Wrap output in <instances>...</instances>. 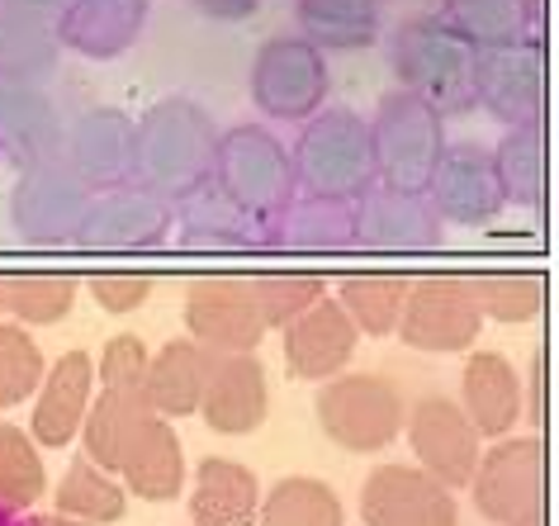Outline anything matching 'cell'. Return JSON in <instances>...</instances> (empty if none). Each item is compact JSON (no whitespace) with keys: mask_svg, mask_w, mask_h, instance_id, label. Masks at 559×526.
<instances>
[{"mask_svg":"<svg viewBox=\"0 0 559 526\" xmlns=\"http://www.w3.org/2000/svg\"><path fill=\"white\" fill-rule=\"evenodd\" d=\"M389 67L399 91L417 95L441 119L474 109V52L437 15H413L389 34Z\"/></svg>","mask_w":559,"mask_h":526,"instance_id":"7a4b0ae2","label":"cell"},{"mask_svg":"<svg viewBox=\"0 0 559 526\" xmlns=\"http://www.w3.org/2000/svg\"><path fill=\"white\" fill-rule=\"evenodd\" d=\"M119 475H123V493L143 498V503H171L186 489V446H180L176 427L166 418H152L133 446L123 451Z\"/></svg>","mask_w":559,"mask_h":526,"instance_id":"f1b7e54d","label":"cell"},{"mask_svg":"<svg viewBox=\"0 0 559 526\" xmlns=\"http://www.w3.org/2000/svg\"><path fill=\"white\" fill-rule=\"evenodd\" d=\"M209 181H214V190L223 200H233L237 210L251 214L257 224L275 218L299 195L295 166H289V147L280 143L271 129H261V123H237V129L218 133Z\"/></svg>","mask_w":559,"mask_h":526,"instance_id":"277c9868","label":"cell"},{"mask_svg":"<svg viewBox=\"0 0 559 526\" xmlns=\"http://www.w3.org/2000/svg\"><path fill=\"white\" fill-rule=\"evenodd\" d=\"M62 133L67 123L44 81H0V162L15 171L58 162Z\"/></svg>","mask_w":559,"mask_h":526,"instance_id":"ffe728a7","label":"cell"},{"mask_svg":"<svg viewBox=\"0 0 559 526\" xmlns=\"http://www.w3.org/2000/svg\"><path fill=\"white\" fill-rule=\"evenodd\" d=\"M261 503V483L247 465L228 455H204L190 483V522L194 526H251Z\"/></svg>","mask_w":559,"mask_h":526,"instance_id":"f546056e","label":"cell"},{"mask_svg":"<svg viewBox=\"0 0 559 526\" xmlns=\"http://www.w3.org/2000/svg\"><path fill=\"white\" fill-rule=\"evenodd\" d=\"M469 295L493 323H531L545 309V280L536 271H484L469 275Z\"/></svg>","mask_w":559,"mask_h":526,"instance_id":"f35d334b","label":"cell"},{"mask_svg":"<svg viewBox=\"0 0 559 526\" xmlns=\"http://www.w3.org/2000/svg\"><path fill=\"white\" fill-rule=\"evenodd\" d=\"M257 526H346L342 498L332 483L289 475L257 503Z\"/></svg>","mask_w":559,"mask_h":526,"instance_id":"d590c367","label":"cell"},{"mask_svg":"<svg viewBox=\"0 0 559 526\" xmlns=\"http://www.w3.org/2000/svg\"><path fill=\"white\" fill-rule=\"evenodd\" d=\"M493 162V181L502 204H516V210H540L545 200V143H540V123H522V129H508L502 143L488 152Z\"/></svg>","mask_w":559,"mask_h":526,"instance_id":"e575fe53","label":"cell"},{"mask_svg":"<svg viewBox=\"0 0 559 526\" xmlns=\"http://www.w3.org/2000/svg\"><path fill=\"white\" fill-rule=\"evenodd\" d=\"M0 526H29V522H20V512H5V507H0Z\"/></svg>","mask_w":559,"mask_h":526,"instance_id":"681fc988","label":"cell"},{"mask_svg":"<svg viewBox=\"0 0 559 526\" xmlns=\"http://www.w3.org/2000/svg\"><path fill=\"white\" fill-rule=\"evenodd\" d=\"M204 20H218V24H242L261 10V0H190Z\"/></svg>","mask_w":559,"mask_h":526,"instance_id":"bcb514c9","label":"cell"},{"mask_svg":"<svg viewBox=\"0 0 559 526\" xmlns=\"http://www.w3.org/2000/svg\"><path fill=\"white\" fill-rule=\"evenodd\" d=\"M44 493H48V469H44V455H38L34 437L0 422V507L29 512Z\"/></svg>","mask_w":559,"mask_h":526,"instance_id":"ab89813d","label":"cell"},{"mask_svg":"<svg viewBox=\"0 0 559 526\" xmlns=\"http://www.w3.org/2000/svg\"><path fill=\"white\" fill-rule=\"evenodd\" d=\"M356 247V200L295 195L275 218L261 224V252L271 256H337Z\"/></svg>","mask_w":559,"mask_h":526,"instance_id":"d6986e66","label":"cell"},{"mask_svg":"<svg viewBox=\"0 0 559 526\" xmlns=\"http://www.w3.org/2000/svg\"><path fill=\"white\" fill-rule=\"evenodd\" d=\"M403 432H408V446L417 455V469H427L445 489H465L474 465H479V432L469 427V418L460 413L455 398L445 394H427L408 418H403Z\"/></svg>","mask_w":559,"mask_h":526,"instance_id":"5bb4252c","label":"cell"},{"mask_svg":"<svg viewBox=\"0 0 559 526\" xmlns=\"http://www.w3.org/2000/svg\"><path fill=\"white\" fill-rule=\"evenodd\" d=\"M62 166L91 190H115L133 181V119L123 109H86L62 133Z\"/></svg>","mask_w":559,"mask_h":526,"instance_id":"e0dca14e","label":"cell"},{"mask_svg":"<svg viewBox=\"0 0 559 526\" xmlns=\"http://www.w3.org/2000/svg\"><path fill=\"white\" fill-rule=\"evenodd\" d=\"M204 375H209V351L200 342H166L162 351L147 356V370H143V398L152 404L157 418H190L200 408V390H204Z\"/></svg>","mask_w":559,"mask_h":526,"instance_id":"d6a6232c","label":"cell"},{"mask_svg":"<svg viewBox=\"0 0 559 526\" xmlns=\"http://www.w3.org/2000/svg\"><path fill=\"white\" fill-rule=\"evenodd\" d=\"M399 342L427 356H465L484 332V313L469 295V275H423L408 289Z\"/></svg>","mask_w":559,"mask_h":526,"instance_id":"ba28073f","label":"cell"},{"mask_svg":"<svg viewBox=\"0 0 559 526\" xmlns=\"http://www.w3.org/2000/svg\"><path fill=\"white\" fill-rule=\"evenodd\" d=\"M44 5H62V0H44Z\"/></svg>","mask_w":559,"mask_h":526,"instance_id":"816d5d0a","label":"cell"},{"mask_svg":"<svg viewBox=\"0 0 559 526\" xmlns=\"http://www.w3.org/2000/svg\"><path fill=\"white\" fill-rule=\"evenodd\" d=\"M366 526H460L455 493L417 465H380L360 489Z\"/></svg>","mask_w":559,"mask_h":526,"instance_id":"9a60e30c","label":"cell"},{"mask_svg":"<svg viewBox=\"0 0 559 526\" xmlns=\"http://www.w3.org/2000/svg\"><path fill=\"white\" fill-rule=\"evenodd\" d=\"M427 200L441 214V224H455V228H484L508 210L498 195L488 147L479 143H445L437 171H431Z\"/></svg>","mask_w":559,"mask_h":526,"instance_id":"ac0fdd59","label":"cell"},{"mask_svg":"<svg viewBox=\"0 0 559 526\" xmlns=\"http://www.w3.org/2000/svg\"><path fill=\"white\" fill-rule=\"evenodd\" d=\"M247 91L261 115L304 123L328 100V58L313 44H304L299 34H289V38L275 34V38H265L257 48V58H251Z\"/></svg>","mask_w":559,"mask_h":526,"instance_id":"52a82bcc","label":"cell"},{"mask_svg":"<svg viewBox=\"0 0 559 526\" xmlns=\"http://www.w3.org/2000/svg\"><path fill=\"white\" fill-rule=\"evenodd\" d=\"M540 375H545V356L536 351L531 356V370H526V380H522V418L531 427H540L545 422V398H540Z\"/></svg>","mask_w":559,"mask_h":526,"instance_id":"f6af8a7d","label":"cell"},{"mask_svg":"<svg viewBox=\"0 0 559 526\" xmlns=\"http://www.w3.org/2000/svg\"><path fill=\"white\" fill-rule=\"evenodd\" d=\"M474 105L502 129H522L540 123L545 115V67L540 44H516V48H488L474 52Z\"/></svg>","mask_w":559,"mask_h":526,"instance_id":"4fadbf2b","label":"cell"},{"mask_svg":"<svg viewBox=\"0 0 559 526\" xmlns=\"http://www.w3.org/2000/svg\"><path fill=\"white\" fill-rule=\"evenodd\" d=\"M91 299L100 303L105 313H133L143 309V303L152 299V289H157V280H152L147 271H95L91 280Z\"/></svg>","mask_w":559,"mask_h":526,"instance_id":"7bdbcfd3","label":"cell"},{"mask_svg":"<svg viewBox=\"0 0 559 526\" xmlns=\"http://www.w3.org/2000/svg\"><path fill=\"white\" fill-rule=\"evenodd\" d=\"M251 289H257V309H261L265 332L295 323L304 309L328 299V280L318 271H265V275H251Z\"/></svg>","mask_w":559,"mask_h":526,"instance_id":"60d3db41","label":"cell"},{"mask_svg":"<svg viewBox=\"0 0 559 526\" xmlns=\"http://www.w3.org/2000/svg\"><path fill=\"white\" fill-rule=\"evenodd\" d=\"M299 38L318 52H356L380 44L384 0H299L295 5Z\"/></svg>","mask_w":559,"mask_h":526,"instance_id":"1f68e13d","label":"cell"},{"mask_svg":"<svg viewBox=\"0 0 559 526\" xmlns=\"http://www.w3.org/2000/svg\"><path fill=\"white\" fill-rule=\"evenodd\" d=\"M299 195L360 200L374 186V147L370 123L356 109H318L304 119V133L289 147Z\"/></svg>","mask_w":559,"mask_h":526,"instance_id":"3957f363","label":"cell"},{"mask_svg":"<svg viewBox=\"0 0 559 526\" xmlns=\"http://www.w3.org/2000/svg\"><path fill=\"white\" fill-rule=\"evenodd\" d=\"M218 123L190 95H166L147 105L133 123V186L162 195L166 204L186 200L214 171Z\"/></svg>","mask_w":559,"mask_h":526,"instance_id":"6da1fadb","label":"cell"},{"mask_svg":"<svg viewBox=\"0 0 559 526\" xmlns=\"http://www.w3.org/2000/svg\"><path fill=\"white\" fill-rule=\"evenodd\" d=\"M313 413L332 446L352 455H374L399 441L408 404H403L399 384L384 375H332L318 390Z\"/></svg>","mask_w":559,"mask_h":526,"instance_id":"8992f818","label":"cell"},{"mask_svg":"<svg viewBox=\"0 0 559 526\" xmlns=\"http://www.w3.org/2000/svg\"><path fill=\"white\" fill-rule=\"evenodd\" d=\"M465 489L474 493V512L493 526H508L526 507L545 503L540 437H498L493 451H479V465H474Z\"/></svg>","mask_w":559,"mask_h":526,"instance_id":"30bf717a","label":"cell"},{"mask_svg":"<svg viewBox=\"0 0 559 526\" xmlns=\"http://www.w3.org/2000/svg\"><path fill=\"white\" fill-rule=\"evenodd\" d=\"M171 204L129 181L91 195L76 242L91 252H162L171 242Z\"/></svg>","mask_w":559,"mask_h":526,"instance_id":"8fae6325","label":"cell"},{"mask_svg":"<svg viewBox=\"0 0 559 526\" xmlns=\"http://www.w3.org/2000/svg\"><path fill=\"white\" fill-rule=\"evenodd\" d=\"M186 327L209 356L257 351L265 337L251 275H204L186 289Z\"/></svg>","mask_w":559,"mask_h":526,"instance_id":"7c38bea8","label":"cell"},{"mask_svg":"<svg viewBox=\"0 0 559 526\" xmlns=\"http://www.w3.org/2000/svg\"><path fill=\"white\" fill-rule=\"evenodd\" d=\"M76 275L67 271H15L5 275V313L20 327H52L76 309Z\"/></svg>","mask_w":559,"mask_h":526,"instance_id":"8d00e7d4","label":"cell"},{"mask_svg":"<svg viewBox=\"0 0 559 526\" xmlns=\"http://www.w3.org/2000/svg\"><path fill=\"white\" fill-rule=\"evenodd\" d=\"M285 332V366L295 380L323 384L332 375H342L346 361L356 356L360 332L352 327V318L342 313L337 299H318L313 309H304L295 323L280 327Z\"/></svg>","mask_w":559,"mask_h":526,"instance_id":"cb8c5ba5","label":"cell"},{"mask_svg":"<svg viewBox=\"0 0 559 526\" xmlns=\"http://www.w3.org/2000/svg\"><path fill=\"white\" fill-rule=\"evenodd\" d=\"M271 390H265V366L257 351H233V356H209V375L200 390V418L218 437H251L265 422Z\"/></svg>","mask_w":559,"mask_h":526,"instance_id":"44dd1931","label":"cell"},{"mask_svg":"<svg viewBox=\"0 0 559 526\" xmlns=\"http://www.w3.org/2000/svg\"><path fill=\"white\" fill-rule=\"evenodd\" d=\"M86 204H91V190L67 171L62 157L29 166V171H20L15 190H10V228L29 247H67L76 242Z\"/></svg>","mask_w":559,"mask_h":526,"instance_id":"9c48e42d","label":"cell"},{"mask_svg":"<svg viewBox=\"0 0 559 526\" xmlns=\"http://www.w3.org/2000/svg\"><path fill=\"white\" fill-rule=\"evenodd\" d=\"M44 351L29 337V327L20 323H0V413L34 398L38 380H44Z\"/></svg>","mask_w":559,"mask_h":526,"instance_id":"b9f144b4","label":"cell"},{"mask_svg":"<svg viewBox=\"0 0 559 526\" xmlns=\"http://www.w3.org/2000/svg\"><path fill=\"white\" fill-rule=\"evenodd\" d=\"M176 218V238L186 252L200 256H247L261 252V224L251 214H242L233 200H223L214 181H204L200 190H190L186 200L171 204Z\"/></svg>","mask_w":559,"mask_h":526,"instance_id":"7402d4cb","label":"cell"},{"mask_svg":"<svg viewBox=\"0 0 559 526\" xmlns=\"http://www.w3.org/2000/svg\"><path fill=\"white\" fill-rule=\"evenodd\" d=\"M147 346L143 337H133V332H119V337H109L105 342V351H100V384L105 390H138L143 384V370H147Z\"/></svg>","mask_w":559,"mask_h":526,"instance_id":"ee69618b","label":"cell"},{"mask_svg":"<svg viewBox=\"0 0 559 526\" xmlns=\"http://www.w3.org/2000/svg\"><path fill=\"white\" fill-rule=\"evenodd\" d=\"M408 289H413V275L360 271L337 285V303H342V313L352 318L356 332H366V337H394L403 303H408Z\"/></svg>","mask_w":559,"mask_h":526,"instance_id":"836d02e7","label":"cell"},{"mask_svg":"<svg viewBox=\"0 0 559 526\" xmlns=\"http://www.w3.org/2000/svg\"><path fill=\"white\" fill-rule=\"evenodd\" d=\"M52 498H58L62 517H76L86 526H109V522H119L123 512H129V493H123V483H115L109 479V469L91 465V461H76L72 469H67Z\"/></svg>","mask_w":559,"mask_h":526,"instance_id":"74e56055","label":"cell"},{"mask_svg":"<svg viewBox=\"0 0 559 526\" xmlns=\"http://www.w3.org/2000/svg\"><path fill=\"white\" fill-rule=\"evenodd\" d=\"M445 224L431 210L427 190H394L374 181L356 200V247L370 252H431L441 247Z\"/></svg>","mask_w":559,"mask_h":526,"instance_id":"2e32d148","label":"cell"},{"mask_svg":"<svg viewBox=\"0 0 559 526\" xmlns=\"http://www.w3.org/2000/svg\"><path fill=\"white\" fill-rule=\"evenodd\" d=\"M91 398H95V361L86 351L58 356V366L44 370V380L34 390V418H29L34 446L62 451L67 441H76Z\"/></svg>","mask_w":559,"mask_h":526,"instance_id":"d4e9b609","label":"cell"},{"mask_svg":"<svg viewBox=\"0 0 559 526\" xmlns=\"http://www.w3.org/2000/svg\"><path fill=\"white\" fill-rule=\"evenodd\" d=\"M508 526H545V503H536V507H526L516 522H508Z\"/></svg>","mask_w":559,"mask_h":526,"instance_id":"7dc6e473","label":"cell"},{"mask_svg":"<svg viewBox=\"0 0 559 526\" xmlns=\"http://www.w3.org/2000/svg\"><path fill=\"white\" fill-rule=\"evenodd\" d=\"M58 5L0 0V81H44L58 72Z\"/></svg>","mask_w":559,"mask_h":526,"instance_id":"484cf974","label":"cell"},{"mask_svg":"<svg viewBox=\"0 0 559 526\" xmlns=\"http://www.w3.org/2000/svg\"><path fill=\"white\" fill-rule=\"evenodd\" d=\"M366 123L374 147V181L394 190H427L445 152V119L437 109H427L408 91H389Z\"/></svg>","mask_w":559,"mask_h":526,"instance_id":"5b68a950","label":"cell"},{"mask_svg":"<svg viewBox=\"0 0 559 526\" xmlns=\"http://www.w3.org/2000/svg\"><path fill=\"white\" fill-rule=\"evenodd\" d=\"M460 413L479 437H512L522 422V375L512 370L508 356L474 351L460 370Z\"/></svg>","mask_w":559,"mask_h":526,"instance_id":"4316f807","label":"cell"},{"mask_svg":"<svg viewBox=\"0 0 559 526\" xmlns=\"http://www.w3.org/2000/svg\"><path fill=\"white\" fill-rule=\"evenodd\" d=\"M29 526H86V522H76V517H62V512H52V517H34Z\"/></svg>","mask_w":559,"mask_h":526,"instance_id":"c3c4849f","label":"cell"},{"mask_svg":"<svg viewBox=\"0 0 559 526\" xmlns=\"http://www.w3.org/2000/svg\"><path fill=\"white\" fill-rule=\"evenodd\" d=\"M147 29V0H62L58 44L91 62L123 58Z\"/></svg>","mask_w":559,"mask_h":526,"instance_id":"603a6c76","label":"cell"},{"mask_svg":"<svg viewBox=\"0 0 559 526\" xmlns=\"http://www.w3.org/2000/svg\"><path fill=\"white\" fill-rule=\"evenodd\" d=\"M0 313H5V271H0Z\"/></svg>","mask_w":559,"mask_h":526,"instance_id":"f907efd6","label":"cell"},{"mask_svg":"<svg viewBox=\"0 0 559 526\" xmlns=\"http://www.w3.org/2000/svg\"><path fill=\"white\" fill-rule=\"evenodd\" d=\"M157 418L152 404L143 398V390H100L91 398L86 418H81V446H86V461L100 469H119L123 451L138 441V432Z\"/></svg>","mask_w":559,"mask_h":526,"instance_id":"4dcf8cb0","label":"cell"},{"mask_svg":"<svg viewBox=\"0 0 559 526\" xmlns=\"http://www.w3.org/2000/svg\"><path fill=\"white\" fill-rule=\"evenodd\" d=\"M437 20L469 52L540 44L536 38V29H540V5L536 0H441Z\"/></svg>","mask_w":559,"mask_h":526,"instance_id":"83f0119b","label":"cell"}]
</instances>
